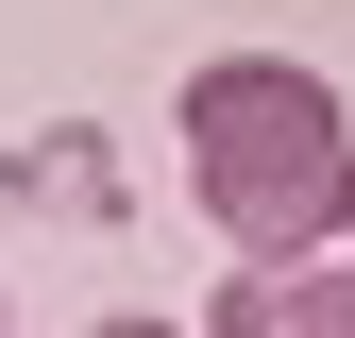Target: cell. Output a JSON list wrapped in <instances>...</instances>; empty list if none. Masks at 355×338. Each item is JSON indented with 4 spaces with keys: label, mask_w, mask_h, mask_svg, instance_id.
I'll use <instances>...</instances> for the list:
<instances>
[{
    "label": "cell",
    "mask_w": 355,
    "mask_h": 338,
    "mask_svg": "<svg viewBox=\"0 0 355 338\" xmlns=\"http://www.w3.org/2000/svg\"><path fill=\"white\" fill-rule=\"evenodd\" d=\"M85 338H187V321H136V305H119V321H85Z\"/></svg>",
    "instance_id": "obj_5"
},
{
    "label": "cell",
    "mask_w": 355,
    "mask_h": 338,
    "mask_svg": "<svg viewBox=\"0 0 355 338\" xmlns=\"http://www.w3.org/2000/svg\"><path fill=\"white\" fill-rule=\"evenodd\" d=\"M187 186L237 271H322L355 237V102L304 51H203L187 68Z\"/></svg>",
    "instance_id": "obj_1"
},
{
    "label": "cell",
    "mask_w": 355,
    "mask_h": 338,
    "mask_svg": "<svg viewBox=\"0 0 355 338\" xmlns=\"http://www.w3.org/2000/svg\"><path fill=\"white\" fill-rule=\"evenodd\" d=\"M17 186H34V203H119V186H102V169H85V152H68V118H51V136H34V152H17Z\"/></svg>",
    "instance_id": "obj_3"
},
{
    "label": "cell",
    "mask_w": 355,
    "mask_h": 338,
    "mask_svg": "<svg viewBox=\"0 0 355 338\" xmlns=\"http://www.w3.org/2000/svg\"><path fill=\"white\" fill-rule=\"evenodd\" d=\"M322 287H338V338H355V237H338V254H322Z\"/></svg>",
    "instance_id": "obj_4"
},
{
    "label": "cell",
    "mask_w": 355,
    "mask_h": 338,
    "mask_svg": "<svg viewBox=\"0 0 355 338\" xmlns=\"http://www.w3.org/2000/svg\"><path fill=\"white\" fill-rule=\"evenodd\" d=\"M203 338H338V287L322 271H220Z\"/></svg>",
    "instance_id": "obj_2"
}]
</instances>
